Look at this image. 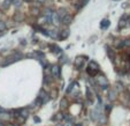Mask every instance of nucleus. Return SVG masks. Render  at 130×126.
<instances>
[{"mask_svg": "<svg viewBox=\"0 0 130 126\" xmlns=\"http://www.w3.org/2000/svg\"><path fill=\"white\" fill-rule=\"evenodd\" d=\"M98 71H99V66H98V64L94 63V61H91L90 65H89V67L87 68V72L90 74L91 76L96 75V74L98 73Z\"/></svg>", "mask_w": 130, "mask_h": 126, "instance_id": "obj_1", "label": "nucleus"}, {"mask_svg": "<svg viewBox=\"0 0 130 126\" xmlns=\"http://www.w3.org/2000/svg\"><path fill=\"white\" fill-rule=\"evenodd\" d=\"M85 59H87V57H85V58H84V57H77L76 59H75V63H74L75 67L80 70L81 67L84 65V60H85Z\"/></svg>", "mask_w": 130, "mask_h": 126, "instance_id": "obj_2", "label": "nucleus"}, {"mask_svg": "<svg viewBox=\"0 0 130 126\" xmlns=\"http://www.w3.org/2000/svg\"><path fill=\"white\" fill-rule=\"evenodd\" d=\"M98 82H99V84L101 86V88H107V87H108V81H107L104 76H100L99 79H98Z\"/></svg>", "mask_w": 130, "mask_h": 126, "instance_id": "obj_3", "label": "nucleus"}, {"mask_svg": "<svg viewBox=\"0 0 130 126\" xmlns=\"http://www.w3.org/2000/svg\"><path fill=\"white\" fill-rule=\"evenodd\" d=\"M61 21H62V23L64 24H70L71 23V21H73V16L69 15V14H67L66 16H64L62 19H61Z\"/></svg>", "mask_w": 130, "mask_h": 126, "instance_id": "obj_4", "label": "nucleus"}, {"mask_svg": "<svg viewBox=\"0 0 130 126\" xmlns=\"http://www.w3.org/2000/svg\"><path fill=\"white\" fill-rule=\"evenodd\" d=\"M57 14H58V16H59V19H62L64 16H66L67 14H68V12L66 10V8H60V9H58V12H57Z\"/></svg>", "mask_w": 130, "mask_h": 126, "instance_id": "obj_5", "label": "nucleus"}, {"mask_svg": "<svg viewBox=\"0 0 130 126\" xmlns=\"http://www.w3.org/2000/svg\"><path fill=\"white\" fill-rule=\"evenodd\" d=\"M109 24H110L109 20L105 19V20L101 21V23H100V28H101V29H107V28L109 27Z\"/></svg>", "mask_w": 130, "mask_h": 126, "instance_id": "obj_6", "label": "nucleus"}, {"mask_svg": "<svg viewBox=\"0 0 130 126\" xmlns=\"http://www.w3.org/2000/svg\"><path fill=\"white\" fill-rule=\"evenodd\" d=\"M52 73H53L54 76H60V68H59V66L52 67Z\"/></svg>", "mask_w": 130, "mask_h": 126, "instance_id": "obj_7", "label": "nucleus"}, {"mask_svg": "<svg viewBox=\"0 0 130 126\" xmlns=\"http://www.w3.org/2000/svg\"><path fill=\"white\" fill-rule=\"evenodd\" d=\"M68 36H69V30L66 29V30H62V31H61V36L59 37V38H60V40H65V38H67Z\"/></svg>", "mask_w": 130, "mask_h": 126, "instance_id": "obj_8", "label": "nucleus"}, {"mask_svg": "<svg viewBox=\"0 0 130 126\" xmlns=\"http://www.w3.org/2000/svg\"><path fill=\"white\" fill-rule=\"evenodd\" d=\"M13 1H14V0H5L3 3H2V8H3V9H7V8L10 6V3L13 2Z\"/></svg>", "mask_w": 130, "mask_h": 126, "instance_id": "obj_9", "label": "nucleus"}, {"mask_svg": "<svg viewBox=\"0 0 130 126\" xmlns=\"http://www.w3.org/2000/svg\"><path fill=\"white\" fill-rule=\"evenodd\" d=\"M50 47H51V49H53L52 51H53L54 53H59L61 51V49L59 46H57V45H50Z\"/></svg>", "mask_w": 130, "mask_h": 126, "instance_id": "obj_10", "label": "nucleus"}, {"mask_svg": "<svg viewBox=\"0 0 130 126\" xmlns=\"http://www.w3.org/2000/svg\"><path fill=\"white\" fill-rule=\"evenodd\" d=\"M31 12H32L33 15H39V13H40V10H39L38 7H33V8H31Z\"/></svg>", "mask_w": 130, "mask_h": 126, "instance_id": "obj_11", "label": "nucleus"}, {"mask_svg": "<svg viewBox=\"0 0 130 126\" xmlns=\"http://www.w3.org/2000/svg\"><path fill=\"white\" fill-rule=\"evenodd\" d=\"M6 23L5 22H0V31H5L6 30Z\"/></svg>", "mask_w": 130, "mask_h": 126, "instance_id": "obj_12", "label": "nucleus"}, {"mask_svg": "<svg viewBox=\"0 0 130 126\" xmlns=\"http://www.w3.org/2000/svg\"><path fill=\"white\" fill-rule=\"evenodd\" d=\"M65 106H67V102L65 100H62L61 101V108H62V109H64Z\"/></svg>", "mask_w": 130, "mask_h": 126, "instance_id": "obj_13", "label": "nucleus"}, {"mask_svg": "<svg viewBox=\"0 0 130 126\" xmlns=\"http://www.w3.org/2000/svg\"><path fill=\"white\" fill-rule=\"evenodd\" d=\"M15 6H16V7L21 6V1H15Z\"/></svg>", "mask_w": 130, "mask_h": 126, "instance_id": "obj_14", "label": "nucleus"}, {"mask_svg": "<svg viewBox=\"0 0 130 126\" xmlns=\"http://www.w3.org/2000/svg\"><path fill=\"white\" fill-rule=\"evenodd\" d=\"M35 122H40L39 118H37V117H35Z\"/></svg>", "mask_w": 130, "mask_h": 126, "instance_id": "obj_15", "label": "nucleus"}, {"mask_svg": "<svg viewBox=\"0 0 130 126\" xmlns=\"http://www.w3.org/2000/svg\"><path fill=\"white\" fill-rule=\"evenodd\" d=\"M6 126H14L13 124H8V125H6Z\"/></svg>", "mask_w": 130, "mask_h": 126, "instance_id": "obj_16", "label": "nucleus"}, {"mask_svg": "<svg viewBox=\"0 0 130 126\" xmlns=\"http://www.w3.org/2000/svg\"><path fill=\"white\" fill-rule=\"evenodd\" d=\"M23 1H27V2H29V1H31V0H23Z\"/></svg>", "mask_w": 130, "mask_h": 126, "instance_id": "obj_17", "label": "nucleus"}, {"mask_svg": "<svg viewBox=\"0 0 130 126\" xmlns=\"http://www.w3.org/2000/svg\"><path fill=\"white\" fill-rule=\"evenodd\" d=\"M39 1H45V0H39Z\"/></svg>", "mask_w": 130, "mask_h": 126, "instance_id": "obj_18", "label": "nucleus"}]
</instances>
